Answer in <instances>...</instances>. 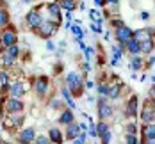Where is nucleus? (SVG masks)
Returning <instances> with one entry per match:
<instances>
[{
  "label": "nucleus",
  "mask_w": 155,
  "mask_h": 144,
  "mask_svg": "<svg viewBox=\"0 0 155 144\" xmlns=\"http://www.w3.org/2000/svg\"><path fill=\"white\" fill-rule=\"evenodd\" d=\"M66 84H68V87L75 94H80L82 93V80H80V77H78L77 73H68L66 75Z\"/></svg>",
  "instance_id": "1"
},
{
  "label": "nucleus",
  "mask_w": 155,
  "mask_h": 144,
  "mask_svg": "<svg viewBox=\"0 0 155 144\" xmlns=\"http://www.w3.org/2000/svg\"><path fill=\"white\" fill-rule=\"evenodd\" d=\"M114 114V109L112 105L107 103V98H98V116L102 119H107V117H112Z\"/></svg>",
  "instance_id": "2"
},
{
  "label": "nucleus",
  "mask_w": 155,
  "mask_h": 144,
  "mask_svg": "<svg viewBox=\"0 0 155 144\" xmlns=\"http://www.w3.org/2000/svg\"><path fill=\"white\" fill-rule=\"evenodd\" d=\"M55 30H57V23H54V21H43L38 32H39V36H41V37H45V39H47V37H50Z\"/></svg>",
  "instance_id": "3"
},
{
  "label": "nucleus",
  "mask_w": 155,
  "mask_h": 144,
  "mask_svg": "<svg viewBox=\"0 0 155 144\" xmlns=\"http://www.w3.org/2000/svg\"><path fill=\"white\" fill-rule=\"evenodd\" d=\"M5 109H7V112H11V114L21 112L23 110V101H20V98H9L5 101Z\"/></svg>",
  "instance_id": "4"
},
{
  "label": "nucleus",
  "mask_w": 155,
  "mask_h": 144,
  "mask_svg": "<svg viewBox=\"0 0 155 144\" xmlns=\"http://www.w3.org/2000/svg\"><path fill=\"white\" fill-rule=\"evenodd\" d=\"M41 23H43V18H41V14H39L38 11H31V13L27 14V25H29V27L39 29Z\"/></svg>",
  "instance_id": "5"
},
{
  "label": "nucleus",
  "mask_w": 155,
  "mask_h": 144,
  "mask_svg": "<svg viewBox=\"0 0 155 144\" xmlns=\"http://www.w3.org/2000/svg\"><path fill=\"white\" fill-rule=\"evenodd\" d=\"M134 37V32L130 30L128 27H120L118 30H116V39L121 43V45H125L128 39H132Z\"/></svg>",
  "instance_id": "6"
},
{
  "label": "nucleus",
  "mask_w": 155,
  "mask_h": 144,
  "mask_svg": "<svg viewBox=\"0 0 155 144\" xmlns=\"http://www.w3.org/2000/svg\"><path fill=\"white\" fill-rule=\"evenodd\" d=\"M2 45H4L5 48L16 45V32H15V29H7V30L2 34Z\"/></svg>",
  "instance_id": "7"
},
{
  "label": "nucleus",
  "mask_w": 155,
  "mask_h": 144,
  "mask_svg": "<svg viewBox=\"0 0 155 144\" xmlns=\"http://www.w3.org/2000/svg\"><path fill=\"white\" fill-rule=\"evenodd\" d=\"M34 139H36L34 128H25V130H21V133H20V137H18V141L21 144H31V142H34Z\"/></svg>",
  "instance_id": "8"
},
{
  "label": "nucleus",
  "mask_w": 155,
  "mask_h": 144,
  "mask_svg": "<svg viewBox=\"0 0 155 144\" xmlns=\"http://www.w3.org/2000/svg\"><path fill=\"white\" fill-rule=\"evenodd\" d=\"M152 34H153V29H141L134 32V39H137L139 43H144L152 39Z\"/></svg>",
  "instance_id": "9"
},
{
  "label": "nucleus",
  "mask_w": 155,
  "mask_h": 144,
  "mask_svg": "<svg viewBox=\"0 0 155 144\" xmlns=\"http://www.w3.org/2000/svg\"><path fill=\"white\" fill-rule=\"evenodd\" d=\"M125 114L130 116V117H136L137 116V96L136 94L128 100V105L125 107Z\"/></svg>",
  "instance_id": "10"
},
{
  "label": "nucleus",
  "mask_w": 155,
  "mask_h": 144,
  "mask_svg": "<svg viewBox=\"0 0 155 144\" xmlns=\"http://www.w3.org/2000/svg\"><path fill=\"white\" fill-rule=\"evenodd\" d=\"M80 133H82V130H80V126H78L77 123H70L68 125V130H66V137L68 139H73L75 141Z\"/></svg>",
  "instance_id": "11"
},
{
  "label": "nucleus",
  "mask_w": 155,
  "mask_h": 144,
  "mask_svg": "<svg viewBox=\"0 0 155 144\" xmlns=\"http://www.w3.org/2000/svg\"><path fill=\"white\" fill-rule=\"evenodd\" d=\"M155 117V109H152L150 105H144V109L141 112V119L144 121V123H152Z\"/></svg>",
  "instance_id": "12"
},
{
  "label": "nucleus",
  "mask_w": 155,
  "mask_h": 144,
  "mask_svg": "<svg viewBox=\"0 0 155 144\" xmlns=\"http://www.w3.org/2000/svg\"><path fill=\"white\" fill-rule=\"evenodd\" d=\"M36 91H38V94H45L48 91V78L47 77H39V78L36 80Z\"/></svg>",
  "instance_id": "13"
},
{
  "label": "nucleus",
  "mask_w": 155,
  "mask_h": 144,
  "mask_svg": "<svg viewBox=\"0 0 155 144\" xmlns=\"http://www.w3.org/2000/svg\"><path fill=\"white\" fill-rule=\"evenodd\" d=\"M9 91H11V98H21V96L25 94V87L21 85V84H13V85H9Z\"/></svg>",
  "instance_id": "14"
},
{
  "label": "nucleus",
  "mask_w": 155,
  "mask_h": 144,
  "mask_svg": "<svg viewBox=\"0 0 155 144\" xmlns=\"http://www.w3.org/2000/svg\"><path fill=\"white\" fill-rule=\"evenodd\" d=\"M125 45H127V50H128L130 53H134V55L141 52V43L137 41V39H134V37H132V39H128Z\"/></svg>",
  "instance_id": "15"
},
{
  "label": "nucleus",
  "mask_w": 155,
  "mask_h": 144,
  "mask_svg": "<svg viewBox=\"0 0 155 144\" xmlns=\"http://www.w3.org/2000/svg\"><path fill=\"white\" fill-rule=\"evenodd\" d=\"M48 139H50L52 142H55V144H62L61 130H57V128H52V130H50V133H48Z\"/></svg>",
  "instance_id": "16"
},
{
  "label": "nucleus",
  "mask_w": 155,
  "mask_h": 144,
  "mask_svg": "<svg viewBox=\"0 0 155 144\" xmlns=\"http://www.w3.org/2000/svg\"><path fill=\"white\" fill-rule=\"evenodd\" d=\"M59 123H62V125H70V123H73V112L71 110H64L61 114V117H59Z\"/></svg>",
  "instance_id": "17"
},
{
  "label": "nucleus",
  "mask_w": 155,
  "mask_h": 144,
  "mask_svg": "<svg viewBox=\"0 0 155 144\" xmlns=\"http://www.w3.org/2000/svg\"><path fill=\"white\" fill-rule=\"evenodd\" d=\"M143 135L144 139H155V125H146L143 128Z\"/></svg>",
  "instance_id": "18"
},
{
  "label": "nucleus",
  "mask_w": 155,
  "mask_h": 144,
  "mask_svg": "<svg viewBox=\"0 0 155 144\" xmlns=\"http://www.w3.org/2000/svg\"><path fill=\"white\" fill-rule=\"evenodd\" d=\"M120 89H121V85H120V84H114V85H109L107 98H118V96H120Z\"/></svg>",
  "instance_id": "19"
},
{
  "label": "nucleus",
  "mask_w": 155,
  "mask_h": 144,
  "mask_svg": "<svg viewBox=\"0 0 155 144\" xmlns=\"http://www.w3.org/2000/svg\"><path fill=\"white\" fill-rule=\"evenodd\" d=\"M48 13H50L52 16H55V18H61V5L50 4V5H48Z\"/></svg>",
  "instance_id": "20"
},
{
  "label": "nucleus",
  "mask_w": 155,
  "mask_h": 144,
  "mask_svg": "<svg viewBox=\"0 0 155 144\" xmlns=\"http://www.w3.org/2000/svg\"><path fill=\"white\" fill-rule=\"evenodd\" d=\"M152 50H153V39L141 43V53H150Z\"/></svg>",
  "instance_id": "21"
},
{
  "label": "nucleus",
  "mask_w": 155,
  "mask_h": 144,
  "mask_svg": "<svg viewBox=\"0 0 155 144\" xmlns=\"http://www.w3.org/2000/svg\"><path fill=\"white\" fill-rule=\"evenodd\" d=\"M59 5H61L62 9H66L68 13H71V11L75 9V2H73V0H62Z\"/></svg>",
  "instance_id": "22"
},
{
  "label": "nucleus",
  "mask_w": 155,
  "mask_h": 144,
  "mask_svg": "<svg viewBox=\"0 0 155 144\" xmlns=\"http://www.w3.org/2000/svg\"><path fill=\"white\" fill-rule=\"evenodd\" d=\"M61 93H62V96L66 98V103L70 105V109H75V101L71 100V96H70V93H68V89H66V87H62Z\"/></svg>",
  "instance_id": "23"
},
{
  "label": "nucleus",
  "mask_w": 155,
  "mask_h": 144,
  "mask_svg": "<svg viewBox=\"0 0 155 144\" xmlns=\"http://www.w3.org/2000/svg\"><path fill=\"white\" fill-rule=\"evenodd\" d=\"M107 132H109V125H107V123H104V121H102V123H98V125H96V133H98L100 137H102L104 133H107Z\"/></svg>",
  "instance_id": "24"
},
{
  "label": "nucleus",
  "mask_w": 155,
  "mask_h": 144,
  "mask_svg": "<svg viewBox=\"0 0 155 144\" xmlns=\"http://www.w3.org/2000/svg\"><path fill=\"white\" fill-rule=\"evenodd\" d=\"M5 53L7 55H11V57H18V53H20V48H18V45H13V46H9V48H5Z\"/></svg>",
  "instance_id": "25"
},
{
  "label": "nucleus",
  "mask_w": 155,
  "mask_h": 144,
  "mask_svg": "<svg viewBox=\"0 0 155 144\" xmlns=\"http://www.w3.org/2000/svg\"><path fill=\"white\" fill-rule=\"evenodd\" d=\"M71 32H73V34L77 36L78 41H82V37H84V30H82V29H80L78 25H71Z\"/></svg>",
  "instance_id": "26"
},
{
  "label": "nucleus",
  "mask_w": 155,
  "mask_h": 144,
  "mask_svg": "<svg viewBox=\"0 0 155 144\" xmlns=\"http://www.w3.org/2000/svg\"><path fill=\"white\" fill-rule=\"evenodd\" d=\"M7 21H9V14H7V11L0 9V27L7 25Z\"/></svg>",
  "instance_id": "27"
},
{
  "label": "nucleus",
  "mask_w": 155,
  "mask_h": 144,
  "mask_svg": "<svg viewBox=\"0 0 155 144\" xmlns=\"http://www.w3.org/2000/svg\"><path fill=\"white\" fill-rule=\"evenodd\" d=\"M132 68L137 71V69H141L143 68V59H139V57H132Z\"/></svg>",
  "instance_id": "28"
},
{
  "label": "nucleus",
  "mask_w": 155,
  "mask_h": 144,
  "mask_svg": "<svg viewBox=\"0 0 155 144\" xmlns=\"http://www.w3.org/2000/svg\"><path fill=\"white\" fill-rule=\"evenodd\" d=\"M34 144H50V139L45 137V135H39V137L34 139Z\"/></svg>",
  "instance_id": "29"
},
{
  "label": "nucleus",
  "mask_w": 155,
  "mask_h": 144,
  "mask_svg": "<svg viewBox=\"0 0 155 144\" xmlns=\"http://www.w3.org/2000/svg\"><path fill=\"white\" fill-rule=\"evenodd\" d=\"M15 64V57H11V55H4V66H13Z\"/></svg>",
  "instance_id": "30"
},
{
  "label": "nucleus",
  "mask_w": 155,
  "mask_h": 144,
  "mask_svg": "<svg viewBox=\"0 0 155 144\" xmlns=\"http://www.w3.org/2000/svg\"><path fill=\"white\" fill-rule=\"evenodd\" d=\"M73 144H86V132H82L77 139L73 141Z\"/></svg>",
  "instance_id": "31"
},
{
  "label": "nucleus",
  "mask_w": 155,
  "mask_h": 144,
  "mask_svg": "<svg viewBox=\"0 0 155 144\" xmlns=\"http://www.w3.org/2000/svg\"><path fill=\"white\" fill-rule=\"evenodd\" d=\"M110 137H112V133H110V132L104 133V135H102V144H109V142H110Z\"/></svg>",
  "instance_id": "32"
},
{
  "label": "nucleus",
  "mask_w": 155,
  "mask_h": 144,
  "mask_svg": "<svg viewBox=\"0 0 155 144\" xmlns=\"http://www.w3.org/2000/svg\"><path fill=\"white\" fill-rule=\"evenodd\" d=\"M0 82H2L4 85H7V82H9V77H7V73H5V71H0Z\"/></svg>",
  "instance_id": "33"
},
{
  "label": "nucleus",
  "mask_w": 155,
  "mask_h": 144,
  "mask_svg": "<svg viewBox=\"0 0 155 144\" xmlns=\"http://www.w3.org/2000/svg\"><path fill=\"white\" fill-rule=\"evenodd\" d=\"M127 144H137V137L132 135V133H128L127 135Z\"/></svg>",
  "instance_id": "34"
},
{
  "label": "nucleus",
  "mask_w": 155,
  "mask_h": 144,
  "mask_svg": "<svg viewBox=\"0 0 155 144\" xmlns=\"http://www.w3.org/2000/svg\"><path fill=\"white\" fill-rule=\"evenodd\" d=\"M107 91H109V85H105V84H100V85H98V93H102V94L107 96Z\"/></svg>",
  "instance_id": "35"
},
{
  "label": "nucleus",
  "mask_w": 155,
  "mask_h": 144,
  "mask_svg": "<svg viewBox=\"0 0 155 144\" xmlns=\"http://www.w3.org/2000/svg\"><path fill=\"white\" fill-rule=\"evenodd\" d=\"M84 52H86V61H91L93 59V50L91 48H86Z\"/></svg>",
  "instance_id": "36"
},
{
  "label": "nucleus",
  "mask_w": 155,
  "mask_h": 144,
  "mask_svg": "<svg viewBox=\"0 0 155 144\" xmlns=\"http://www.w3.org/2000/svg\"><path fill=\"white\" fill-rule=\"evenodd\" d=\"M110 25H112V27H118V29H120V27H125L121 20H112V21H110Z\"/></svg>",
  "instance_id": "37"
},
{
  "label": "nucleus",
  "mask_w": 155,
  "mask_h": 144,
  "mask_svg": "<svg viewBox=\"0 0 155 144\" xmlns=\"http://www.w3.org/2000/svg\"><path fill=\"white\" fill-rule=\"evenodd\" d=\"M127 130H128V133H132V135H136V132H137L134 123H132V125H128V126H127Z\"/></svg>",
  "instance_id": "38"
},
{
  "label": "nucleus",
  "mask_w": 155,
  "mask_h": 144,
  "mask_svg": "<svg viewBox=\"0 0 155 144\" xmlns=\"http://www.w3.org/2000/svg\"><path fill=\"white\" fill-rule=\"evenodd\" d=\"M91 30L96 32V34H100V32H102V27H100V25H96V23H93V25H91Z\"/></svg>",
  "instance_id": "39"
},
{
  "label": "nucleus",
  "mask_w": 155,
  "mask_h": 144,
  "mask_svg": "<svg viewBox=\"0 0 155 144\" xmlns=\"http://www.w3.org/2000/svg\"><path fill=\"white\" fill-rule=\"evenodd\" d=\"M141 18H143V20H148V18H150V14H148L146 11H143V13H141Z\"/></svg>",
  "instance_id": "40"
},
{
  "label": "nucleus",
  "mask_w": 155,
  "mask_h": 144,
  "mask_svg": "<svg viewBox=\"0 0 155 144\" xmlns=\"http://www.w3.org/2000/svg\"><path fill=\"white\" fill-rule=\"evenodd\" d=\"M47 48H48V50H55V46H54V43H52V41H48V43H47Z\"/></svg>",
  "instance_id": "41"
},
{
  "label": "nucleus",
  "mask_w": 155,
  "mask_h": 144,
  "mask_svg": "<svg viewBox=\"0 0 155 144\" xmlns=\"http://www.w3.org/2000/svg\"><path fill=\"white\" fill-rule=\"evenodd\" d=\"M94 4L100 7V5H104V4H105V0H94Z\"/></svg>",
  "instance_id": "42"
},
{
  "label": "nucleus",
  "mask_w": 155,
  "mask_h": 144,
  "mask_svg": "<svg viewBox=\"0 0 155 144\" xmlns=\"http://www.w3.org/2000/svg\"><path fill=\"white\" fill-rule=\"evenodd\" d=\"M78 126H80V130H84V132H86V130H87V125H86V123H80V125H78Z\"/></svg>",
  "instance_id": "43"
},
{
  "label": "nucleus",
  "mask_w": 155,
  "mask_h": 144,
  "mask_svg": "<svg viewBox=\"0 0 155 144\" xmlns=\"http://www.w3.org/2000/svg\"><path fill=\"white\" fill-rule=\"evenodd\" d=\"M86 85H87V89H93V85H94V84H93V82H91V80H89V82H87Z\"/></svg>",
  "instance_id": "44"
},
{
  "label": "nucleus",
  "mask_w": 155,
  "mask_h": 144,
  "mask_svg": "<svg viewBox=\"0 0 155 144\" xmlns=\"http://www.w3.org/2000/svg\"><path fill=\"white\" fill-rule=\"evenodd\" d=\"M146 144H155V139H146Z\"/></svg>",
  "instance_id": "45"
},
{
  "label": "nucleus",
  "mask_w": 155,
  "mask_h": 144,
  "mask_svg": "<svg viewBox=\"0 0 155 144\" xmlns=\"http://www.w3.org/2000/svg\"><path fill=\"white\" fill-rule=\"evenodd\" d=\"M105 2H107V4H114V5L118 4V0H105Z\"/></svg>",
  "instance_id": "46"
},
{
  "label": "nucleus",
  "mask_w": 155,
  "mask_h": 144,
  "mask_svg": "<svg viewBox=\"0 0 155 144\" xmlns=\"http://www.w3.org/2000/svg\"><path fill=\"white\" fill-rule=\"evenodd\" d=\"M150 94H152V98H155V84H153V87H152V93Z\"/></svg>",
  "instance_id": "47"
},
{
  "label": "nucleus",
  "mask_w": 155,
  "mask_h": 144,
  "mask_svg": "<svg viewBox=\"0 0 155 144\" xmlns=\"http://www.w3.org/2000/svg\"><path fill=\"white\" fill-rule=\"evenodd\" d=\"M148 64H150V66H153V64H155V57H152V59H150V62H148Z\"/></svg>",
  "instance_id": "48"
},
{
  "label": "nucleus",
  "mask_w": 155,
  "mask_h": 144,
  "mask_svg": "<svg viewBox=\"0 0 155 144\" xmlns=\"http://www.w3.org/2000/svg\"><path fill=\"white\" fill-rule=\"evenodd\" d=\"M152 82H153V84H155V75H152Z\"/></svg>",
  "instance_id": "49"
},
{
  "label": "nucleus",
  "mask_w": 155,
  "mask_h": 144,
  "mask_svg": "<svg viewBox=\"0 0 155 144\" xmlns=\"http://www.w3.org/2000/svg\"><path fill=\"white\" fill-rule=\"evenodd\" d=\"M0 144H5V142H4V141H0Z\"/></svg>",
  "instance_id": "50"
},
{
  "label": "nucleus",
  "mask_w": 155,
  "mask_h": 144,
  "mask_svg": "<svg viewBox=\"0 0 155 144\" xmlns=\"http://www.w3.org/2000/svg\"><path fill=\"white\" fill-rule=\"evenodd\" d=\"M0 43H2V36H0Z\"/></svg>",
  "instance_id": "51"
},
{
  "label": "nucleus",
  "mask_w": 155,
  "mask_h": 144,
  "mask_svg": "<svg viewBox=\"0 0 155 144\" xmlns=\"http://www.w3.org/2000/svg\"><path fill=\"white\" fill-rule=\"evenodd\" d=\"M5 144H9V142H5Z\"/></svg>",
  "instance_id": "52"
}]
</instances>
